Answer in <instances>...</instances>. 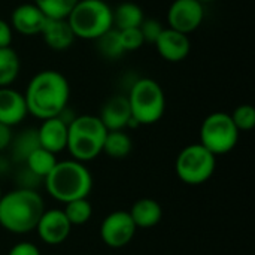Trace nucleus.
I'll return each instance as SVG.
<instances>
[{
    "label": "nucleus",
    "instance_id": "1",
    "mask_svg": "<svg viewBox=\"0 0 255 255\" xmlns=\"http://www.w3.org/2000/svg\"><path fill=\"white\" fill-rule=\"evenodd\" d=\"M70 87L67 78L57 70L36 73L24 93L27 111L40 121L58 117L69 103Z\"/></svg>",
    "mask_w": 255,
    "mask_h": 255
},
{
    "label": "nucleus",
    "instance_id": "2",
    "mask_svg": "<svg viewBox=\"0 0 255 255\" xmlns=\"http://www.w3.org/2000/svg\"><path fill=\"white\" fill-rule=\"evenodd\" d=\"M45 203L36 190L16 188L0 199V226L13 235H25L36 229Z\"/></svg>",
    "mask_w": 255,
    "mask_h": 255
},
{
    "label": "nucleus",
    "instance_id": "3",
    "mask_svg": "<svg viewBox=\"0 0 255 255\" xmlns=\"http://www.w3.org/2000/svg\"><path fill=\"white\" fill-rule=\"evenodd\" d=\"M43 181L48 194L61 203L85 199L93 190L91 172L76 160L58 161Z\"/></svg>",
    "mask_w": 255,
    "mask_h": 255
},
{
    "label": "nucleus",
    "instance_id": "4",
    "mask_svg": "<svg viewBox=\"0 0 255 255\" xmlns=\"http://www.w3.org/2000/svg\"><path fill=\"white\" fill-rule=\"evenodd\" d=\"M106 134L108 130L97 115L75 117L69 124L66 149L76 161H91L102 154Z\"/></svg>",
    "mask_w": 255,
    "mask_h": 255
},
{
    "label": "nucleus",
    "instance_id": "5",
    "mask_svg": "<svg viewBox=\"0 0 255 255\" xmlns=\"http://www.w3.org/2000/svg\"><path fill=\"white\" fill-rule=\"evenodd\" d=\"M66 19L75 37L84 40H96L114 28L112 7L105 0H78Z\"/></svg>",
    "mask_w": 255,
    "mask_h": 255
},
{
    "label": "nucleus",
    "instance_id": "6",
    "mask_svg": "<svg viewBox=\"0 0 255 255\" xmlns=\"http://www.w3.org/2000/svg\"><path fill=\"white\" fill-rule=\"evenodd\" d=\"M131 118L137 126H151L160 121L166 111V96L161 85L151 78L137 79L127 96Z\"/></svg>",
    "mask_w": 255,
    "mask_h": 255
},
{
    "label": "nucleus",
    "instance_id": "7",
    "mask_svg": "<svg viewBox=\"0 0 255 255\" xmlns=\"http://www.w3.org/2000/svg\"><path fill=\"white\" fill-rule=\"evenodd\" d=\"M217 167V157L202 143H191L181 149L175 161L178 178L187 185H202L209 181Z\"/></svg>",
    "mask_w": 255,
    "mask_h": 255
},
{
    "label": "nucleus",
    "instance_id": "8",
    "mask_svg": "<svg viewBox=\"0 0 255 255\" xmlns=\"http://www.w3.org/2000/svg\"><path fill=\"white\" fill-rule=\"evenodd\" d=\"M239 130L236 128L230 114L214 112L208 115L200 126V142L215 157L232 152L239 140Z\"/></svg>",
    "mask_w": 255,
    "mask_h": 255
},
{
    "label": "nucleus",
    "instance_id": "9",
    "mask_svg": "<svg viewBox=\"0 0 255 255\" xmlns=\"http://www.w3.org/2000/svg\"><path fill=\"white\" fill-rule=\"evenodd\" d=\"M136 230L128 211H114L103 218L100 224V238L106 247L118 250L133 241Z\"/></svg>",
    "mask_w": 255,
    "mask_h": 255
},
{
    "label": "nucleus",
    "instance_id": "10",
    "mask_svg": "<svg viewBox=\"0 0 255 255\" xmlns=\"http://www.w3.org/2000/svg\"><path fill=\"white\" fill-rule=\"evenodd\" d=\"M203 18L205 7L199 0H173L166 15L169 28L184 34L196 31L202 25Z\"/></svg>",
    "mask_w": 255,
    "mask_h": 255
},
{
    "label": "nucleus",
    "instance_id": "11",
    "mask_svg": "<svg viewBox=\"0 0 255 255\" xmlns=\"http://www.w3.org/2000/svg\"><path fill=\"white\" fill-rule=\"evenodd\" d=\"M34 230L37 232V236L43 244L60 245L69 238L72 224L66 218L63 209H45Z\"/></svg>",
    "mask_w": 255,
    "mask_h": 255
},
{
    "label": "nucleus",
    "instance_id": "12",
    "mask_svg": "<svg viewBox=\"0 0 255 255\" xmlns=\"http://www.w3.org/2000/svg\"><path fill=\"white\" fill-rule=\"evenodd\" d=\"M108 131L126 130L127 127L137 126V123L131 118V111L128 106L127 96H112L108 99L102 109L100 115H97Z\"/></svg>",
    "mask_w": 255,
    "mask_h": 255
},
{
    "label": "nucleus",
    "instance_id": "13",
    "mask_svg": "<svg viewBox=\"0 0 255 255\" xmlns=\"http://www.w3.org/2000/svg\"><path fill=\"white\" fill-rule=\"evenodd\" d=\"M154 45L160 57L169 63H179L185 60L191 49V42L188 39V34H184L169 27L163 28Z\"/></svg>",
    "mask_w": 255,
    "mask_h": 255
},
{
    "label": "nucleus",
    "instance_id": "14",
    "mask_svg": "<svg viewBox=\"0 0 255 255\" xmlns=\"http://www.w3.org/2000/svg\"><path fill=\"white\" fill-rule=\"evenodd\" d=\"M46 16L34 3H22L10 13V27L22 36L40 34Z\"/></svg>",
    "mask_w": 255,
    "mask_h": 255
},
{
    "label": "nucleus",
    "instance_id": "15",
    "mask_svg": "<svg viewBox=\"0 0 255 255\" xmlns=\"http://www.w3.org/2000/svg\"><path fill=\"white\" fill-rule=\"evenodd\" d=\"M67 131L69 124L60 117L43 120L40 127L37 128L39 145L57 155L67 146Z\"/></svg>",
    "mask_w": 255,
    "mask_h": 255
},
{
    "label": "nucleus",
    "instance_id": "16",
    "mask_svg": "<svg viewBox=\"0 0 255 255\" xmlns=\"http://www.w3.org/2000/svg\"><path fill=\"white\" fill-rule=\"evenodd\" d=\"M27 115L24 94L10 87L0 88V123L12 128L22 123Z\"/></svg>",
    "mask_w": 255,
    "mask_h": 255
},
{
    "label": "nucleus",
    "instance_id": "17",
    "mask_svg": "<svg viewBox=\"0 0 255 255\" xmlns=\"http://www.w3.org/2000/svg\"><path fill=\"white\" fill-rule=\"evenodd\" d=\"M45 43L54 51H66L75 42V33L69 25L67 19L46 18V22L40 31Z\"/></svg>",
    "mask_w": 255,
    "mask_h": 255
},
{
    "label": "nucleus",
    "instance_id": "18",
    "mask_svg": "<svg viewBox=\"0 0 255 255\" xmlns=\"http://www.w3.org/2000/svg\"><path fill=\"white\" fill-rule=\"evenodd\" d=\"M136 229H152L160 224L163 218L161 205L149 197L136 200L128 211Z\"/></svg>",
    "mask_w": 255,
    "mask_h": 255
},
{
    "label": "nucleus",
    "instance_id": "19",
    "mask_svg": "<svg viewBox=\"0 0 255 255\" xmlns=\"http://www.w3.org/2000/svg\"><path fill=\"white\" fill-rule=\"evenodd\" d=\"M145 19V13L142 7L133 1L120 3L115 9H112V22L114 28L126 30V28H136Z\"/></svg>",
    "mask_w": 255,
    "mask_h": 255
},
{
    "label": "nucleus",
    "instance_id": "20",
    "mask_svg": "<svg viewBox=\"0 0 255 255\" xmlns=\"http://www.w3.org/2000/svg\"><path fill=\"white\" fill-rule=\"evenodd\" d=\"M58 163L57 155L49 152L48 149L39 146L34 151H31L28 154V157L25 158V166L27 170L31 172L34 176L37 178H46L48 173L55 167V164Z\"/></svg>",
    "mask_w": 255,
    "mask_h": 255
},
{
    "label": "nucleus",
    "instance_id": "21",
    "mask_svg": "<svg viewBox=\"0 0 255 255\" xmlns=\"http://www.w3.org/2000/svg\"><path fill=\"white\" fill-rule=\"evenodd\" d=\"M133 149V140L124 130L108 131L103 143V151L111 158H126Z\"/></svg>",
    "mask_w": 255,
    "mask_h": 255
},
{
    "label": "nucleus",
    "instance_id": "22",
    "mask_svg": "<svg viewBox=\"0 0 255 255\" xmlns=\"http://www.w3.org/2000/svg\"><path fill=\"white\" fill-rule=\"evenodd\" d=\"M19 57L10 48H0V88L10 87L19 75Z\"/></svg>",
    "mask_w": 255,
    "mask_h": 255
},
{
    "label": "nucleus",
    "instance_id": "23",
    "mask_svg": "<svg viewBox=\"0 0 255 255\" xmlns=\"http://www.w3.org/2000/svg\"><path fill=\"white\" fill-rule=\"evenodd\" d=\"M63 212H64L66 218L69 220V223L72 224V227H75V226H84L93 217V206H91L88 197H85V199H76V200H72V202L64 203Z\"/></svg>",
    "mask_w": 255,
    "mask_h": 255
},
{
    "label": "nucleus",
    "instance_id": "24",
    "mask_svg": "<svg viewBox=\"0 0 255 255\" xmlns=\"http://www.w3.org/2000/svg\"><path fill=\"white\" fill-rule=\"evenodd\" d=\"M9 146H12V154L15 158L25 161L28 154L40 146L39 139H37V128H27L21 131L16 136V139L12 137V142Z\"/></svg>",
    "mask_w": 255,
    "mask_h": 255
},
{
    "label": "nucleus",
    "instance_id": "25",
    "mask_svg": "<svg viewBox=\"0 0 255 255\" xmlns=\"http://www.w3.org/2000/svg\"><path fill=\"white\" fill-rule=\"evenodd\" d=\"M96 43H97V51L105 58H109V60H117L126 52L117 28H111L109 31H106L103 36L96 39Z\"/></svg>",
    "mask_w": 255,
    "mask_h": 255
},
{
    "label": "nucleus",
    "instance_id": "26",
    "mask_svg": "<svg viewBox=\"0 0 255 255\" xmlns=\"http://www.w3.org/2000/svg\"><path fill=\"white\" fill-rule=\"evenodd\" d=\"M46 18L64 19L78 3V0H33Z\"/></svg>",
    "mask_w": 255,
    "mask_h": 255
},
{
    "label": "nucleus",
    "instance_id": "27",
    "mask_svg": "<svg viewBox=\"0 0 255 255\" xmlns=\"http://www.w3.org/2000/svg\"><path fill=\"white\" fill-rule=\"evenodd\" d=\"M239 131H250L255 127V109L251 105H241L230 114Z\"/></svg>",
    "mask_w": 255,
    "mask_h": 255
},
{
    "label": "nucleus",
    "instance_id": "28",
    "mask_svg": "<svg viewBox=\"0 0 255 255\" xmlns=\"http://www.w3.org/2000/svg\"><path fill=\"white\" fill-rule=\"evenodd\" d=\"M120 33V39L123 43V48L126 52L128 51H136L139 48H142V45L145 43V39L140 33V28H126V30H118Z\"/></svg>",
    "mask_w": 255,
    "mask_h": 255
},
{
    "label": "nucleus",
    "instance_id": "29",
    "mask_svg": "<svg viewBox=\"0 0 255 255\" xmlns=\"http://www.w3.org/2000/svg\"><path fill=\"white\" fill-rule=\"evenodd\" d=\"M140 28V33L145 39V42H149V43H155L157 37L160 36V33L163 31V25L158 19L155 18H145L142 21V24L139 25Z\"/></svg>",
    "mask_w": 255,
    "mask_h": 255
},
{
    "label": "nucleus",
    "instance_id": "30",
    "mask_svg": "<svg viewBox=\"0 0 255 255\" xmlns=\"http://www.w3.org/2000/svg\"><path fill=\"white\" fill-rule=\"evenodd\" d=\"M7 255H40V250L31 242H19L10 248Z\"/></svg>",
    "mask_w": 255,
    "mask_h": 255
},
{
    "label": "nucleus",
    "instance_id": "31",
    "mask_svg": "<svg viewBox=\"0 0 255 255\" xmlns=\"http://www.w3.org/2000/svg\"><path fill=\"white\" fill-rule=\"evenodd\" d=\"M12 43V27L7 21L0 18V48L10 46Z\"/></svg>",
    "mask_w": 255,
    "mask_h": 255
},
{
    "label": "nucleus",
    "instance_id": "32",
    "mask_svg": "<svg viewBox=\"0 0 255 255\" xmlns=\"http://www.w3.org/2000/svg\"><path fill=\"white\" fill-rule=\"evenodd\" d=\"M12 128L1 124L0 123V152L4 151L6 148H9L10 142H12Z\"/></svg>",
    "mask_w": 255,
    "mask_h": 255
},
{
    "label": "nucleus",
    "instance_id": "33",
    "mask_svg": "<svg viewBox=\"0 0 255 255\" xmlns=\"http://www.w3.org/2000/svg\"><path fill=\"white\" fill-rule=\"evenodd\" d=\"M199 1L205 4V3H211V1H215V0H199Z\"/></svg>",
    "mask_w": 255,
    "mask_h": 255
},
{
    "label": "nucleus",
    "instance_id": "34",
    "mask_svg": "<svg viewBox=\"0 0 255 255\" xmlns=\"http://www.w3.org/2000/svg\"><path fill=\"white\" fill-rule=\"evenodd\" d=\"M1 196H3V193H1V187H0V199H1Z\"/></svg>",
    "mask_w": 255,
    "mask_h": 255
}]
</instances>
